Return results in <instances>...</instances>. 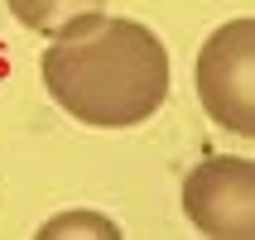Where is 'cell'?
<instances>
[{"label":"cell","mask_w":255,"mask_h":240,"mask_svg":"<svg viewBox=\"0 0 255 240\" xmlns=\"http://www.w3.org/2000/svg\"><path fill=\"white\" fill-rule=\"evenodd\" d=\"M48 96L82 125L130 130L169 101V48L140 19H106L53 39L39 58Z\"/></svg>","instance_id":"cell-1"},{"label":"cell","mask_w":255,"mask_h":240,"mask_svg":"<svg viewBox=\"0 0 255 240\" xmlns=\"http://www.w3.org/2000/svg\"><path fill=\"white\" fill-rule=\"evenodd\" d=\"M5 5L24 29H34L43 39H68L106 14V0H5Z\"/></svg>","instance_id":"cell-4"},{"label":"cell","mask_w":255,"mask_h":240,"mask_svg":"<svg viewBox=\"0 0 255 240\" xmlns=\"http://www.w3.org/2000/svg\"><path fill=\"white\" fill-rule=\"evenodd\" d=\"M183 212L202 236L246 240L255 231V163L251 159H202L183 178Z\"/></svg>","instance_id":"cell-3"},{"label":"cell","mask_w":255,"mask_h":240,"mask_svg":"<svg viewBox=\"0 0 255 240\" xmlns=\"http://www.w3.org/2000/svg\"><path fill=\"white\" fill-rule=\"evenodd\" d=\"M68 231H101V236H116L111 221H101L97 212H82V216H68V221H48L43 236H68Z\"/></svg>","instance_id":"cell-5"},{"label":"cell","mask_w":255,"mask_h":240,"mask_svg":"<svg viewBox=\"0 0 255 240\" xmlns=\"http://www.w3.org/2000/svg\"><path fill=\"white\" fill-rule=\"evenodd\" d=\"M198 101L222 130L255 135V19H227L198 53Z\"/></svg>","instance_id":"cell-2"}]
</instances>
